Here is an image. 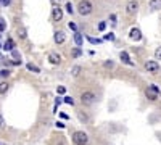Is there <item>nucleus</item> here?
I'll use <instances>...</instances> for the list:
<instances>
[{"label": "nucleus", "instance_id": "nucleus-35", "mask_svg": "<svg viewBox=\"0 0 161 145\" xmlns=\"http://www.w3.org/2000/svg\"><path fill=\"white\" fill-rule=\"evenodd\" d=\"M11 64H21V60H13Z\"/></svg>", "mask_w": 161, "mask_h": 145}, {"label": "nucleus", "instance_id": "nucleus-11", "mask_svg": "<svg viewBox=\"0 0 161 145\" xmlns=\"http://www.w3.org/2000/svg\"><path fill=\"white\" fill-rule=\"evenodd\" d=\"M145 95H147V98H148V100H152V102H155V100H158V94H156V92H153L152 89H148V87H147V90H145Z\"/></svg>", "mask_w": 161, "mask_h": 145}, {"label": "nucleus", "instance_id": "nucleus-13", "mask_svg": "<svg viewBox=\"0 0 161 145\" xmlns=\"http://www.w3.org/2000/svg\"><path fill=\"white\" fill-rule=\"evenodd\" d=\"M82 41H84V39H82V34H80L79 31H76V32H74V42H76V45L80 47V45H82Z\"/></svg>", "mask_w": 161, "mask_h": 145}, {"label": "nucleus", "instance_id": "nucleus-6", "mask_svg": "<svg viewBox=\"0 0 161 145\" xmlns=\"http://www.w3.org/2000/svg\"><path fill=\"white\" fill-rule=\"evenodd\" d=\"M129 39H130V41H134V42H140L142 41V31L139 28H132L129 31Z\"/></svg>", "mask_w": 161, "mask_h": 145}, {"label": "nucleus", "instance_id": "nucleus-12", "mask_svg": "<svg viewBox=\"0 0 161 145\" xmlns=\"http://www.w3.org/2000/svg\"><path fill=\"white\" fill-rule=\"evenodd\" d=\"M5 52H11V50H15V42H13V39H7V42L3 44L2 47Z\"/></svg>", "mask_w": 161, "mask_h": 145}, {"label": "nucleus", "instance_id": "nucleus-27", "mask_svg": "<svg viewBox=\"0 0 161 145\" xmlns=\"http://www.w3.org/2000/svg\"><path fill=\"white\" fill-rule=\"evenodd\" d=\"M105 28H106V23H105V21L98 23V31H105Z\"/></svg>", "mask_w": 161, "mask_h": 145}, {"label": "nucleus", "instance_id": "nucleus-37", "mask_svg": "<svg viewBox=\"0 0 161 145\" xmlns=\"http://www.w3.org/2000/svg\"><path fill=\"white\" fill-rule=\"evenodd\" d=\"M0 145H2V143H0Z\"/></svg>", "mask_w": 161, "mask_h": 145}, {"label": "nucleus", "instance_id": "nucleus-16", "mask_svg": "<svg viewBox=\"0 0 161 145\" xmlns=\"http://www.w3.org/2000/svg\"><path fill=\"white\" fill-rule=\"evenodd\" d=\"M26 68H28L29 71H32V73H36V74H39V73H40V68H39V66H36L34 63H28V64H26Z\"/></svg>", "mask_w": 161, "mask_h": 145}, {"label": "nucleus", "instance_id": "nucleus-4", "mask_svg": "<svg viewBox=\"0 0 161 145\" xmlns=\"http://www.w3.org/2000/svg\"><path fill=\"white\" fill-rule=\"evenodd\" d=\"M145 70L152 73V74H156L159 71V63L155 61V60H148V61H145Z\"/></svg>", "mask_w": 161, "mask_h": 145}, {"label": "nucleus", "instance_id": "nucleus-10", "mask_svg": "<svg viewBox=\"0 0 161 145\" xmlns=\"http://www.w3.org/2000/svg\"><path fill=\"white\" fill-rule=\"evenodd\" d=\"M121 60H123V63H126L127 64V66H134V61L130 60V57H129V53H127V52H121Z\"/></svg>", "mask_w": 161, "mask_h": 145}, {"label": "nucleus", "instance_id": "nucleus-15", "mask_svg": "<svg viewBox=\"0 0 161 145\" xmlns=\"http://www.w3.org/2000/svg\"><path fill=\"white\" fill-rule=\"evenodd\" d=\"M148 5L152 10H161V0H150Z\"/></svg>", "mask_w": 161, "mask_h": 145}, {"label": "nucleus", "instance_id": "nucleus-34", "mask_svg": "<svg viewBox=\"0 0 161 145\" xmlns=\"http://www.w3.org/2000/svg\"><path fill=\"white\" fill-rule=\"evenodd\" d=\"M57 127H60V129H64V124H63L61 121H58V123H57Z\"/></svg>", "mask_w": 161, "mask_h": 145}, {"label": "nucleus", "instance_id": "nucleus-3", "mask_svg": "<svg viewBox=\"0 0 161 145\" xmlns=\"http://www.w3.org/2000/svg\"><path fill=\"white\" fill-rule=\"evenodd\" d=\"M73 142H74V145H87L89 136L84 132V131H76V132L73 134Z\"/></svg>", "mask_w": 161, "mask_h": 145}, {"label": "nucleus", "instance_id": "nucleus-8", "mask_svg": "<svg viewBox=\"0 0 161 145\" xmlns=\"http://www.w3.org/2000/svg\"><path fill=\"white\" fill-rule=\"evenodd\" d=\"M53 41H55V44H64L66 41V36L63 31H55L53 32Z\"/></svg>", "mask_w": 161, "mask_h": 145}, {"label": "nucleus", "instance_id": "nucleus-21", "mask_svg": "<svg viewBox=\"0 0 161 145\" xmlns=\"http://www.w3.org/2000/svg\"><path fill=\"white\" fill-rule=\"evenodd\" d=\"M10 74H11V71H10V70H7V68L0 70V76H2V77H8Z\"/></svg>", "mask_w": 161, "mask_h": 145}, {"label": "nucleus", "instance_id": "nucleus-31", "mask_svg": "<svg viewBox=\"0 0 161 145\" xmlns=\"http://www.w3.org/2000/svg\"><path fill=\"white\" fill-rule=\"evenodd\" d=\"M5 28H7V24L3 23V20H0V32H2V31H5Z\"/></svg>", "mask_w": 161, "mask_h": 145}, {"label": "nucleus", "instance_id": "nucleus-9", "mask_svg": "<svg viewBox=\"0 0 161 145\" xmlns=\"http://www.w3.org/2000/svg\"><path fill=\"white\" fill-rule=\"evenodd\" d=\"M48 61L52 64H60L61 63V55L57 53V52H50V53H48Z\"/></svg>", "mask_w": 161, "mask_h": 145}, {"label": "nucleus", "instance_id": "nucleus-24", "mask_svg": "<svg viewBox=\"0 0 161 145\" xmlns=\"http://www.w3.org/2000/svg\"><path fill=\"white\" fill-rule=\"evenodd\" d=\"M68 28H69V29H73L74 32L77 31V26H76V23H73V21H69V23H68Z\"/></svg>", "mask_w": 161, "mask_h": 145}, {"label": "nucleus", "instance_id": "nucleus-26", "mask_svg": "<svg viewBox=\"0 0 161 145\" xmlns=\"http://www.w3.org/2000/svg\"><path fill=\"white\" fill-rule=\"evenodd\" d=\"M63 102H64V103H68V105H74V100H73L71 97H64Z\"/></svg>", "mask_w": 161, "mask_h": 145}, {"label": "nucleus", "instance_id": "nucleus-28", "mask_svg": "<svg viewBox=\"0 0 161 145\" xmlns=\"http://www.w3.org/2000/svg\"><path fill=\"white\" fill-rule=\"evenodd\" d=\"M87 39H89V41H90L92 44H100V42H102L100 39H93V37H87Z\"/></svg>", "mask_w": 161, "mask_h": 145}, {"label": "nucleus", "instance_id": "nucleus-14", "mask_svg": "<svg viewBox=\"0 0 161 145\" xmlns=\"http://www.w3.org/2000/svg\"><path fill=\"white\" fill-rule=\"evenodd\" d=\"M80 73H82V68H80L79 64H76V66L71 68V76H73V77H79Z\"/></svg>", "mask_w": 161, "mask_h": 145}, {"label": "nucleus", "instance_id": "nucleus-33", "mask_svg": "<svg viewBox=\"0 0 161 145\" xmlns=\"http://www.w3.org/2000/svg\"><path fill=\"white\" fill-rule=\"evenodd\" d=\"M79 120H80V121H87V116L82 114V113H79Z\"/></svg>", "mask_w": 161, "mask_h": 145}, {"label": "nucleus", "instance_id": "nucleus-7", "mask_svg": "<svg viewBox=\"0 0 161 145\" xmlns=\"http://www.w3.org/2000/svg\"><path fill=\"white\" fill-rule=\"evenodd\" d=\"M52 20L53 21H61L63 20V8L61 7H53V10H52Z\"/></svg>", "mask_w": 161, "mask_h": 145}, {"label": "nucleus", "instance_id": "nucleus-22", "mask_svg": "<svg viewBox=\"0 0 161 145\" xmlns=\"http://www.w3.org/2000/svg\"><path fill=\"white\" fill-rule=\"evenodd\" d=\"M148 89H152L153 92H156V94H158V95L161 94V90L158 89V86H156V84H150V86H148Z\"/></svg>", "mask_w": 161, "mask_h": 145}, {"label": "nucleus", "instance_id": "nucleus-36", "mask_svg": "<svg viewBox=\"0 0 161 145\" xmlns=\"http://www.w3.org/2000/svg\"><path fill=\"white\" fill-rule=\"evenodd\" d=\"M2 126H3V116L0 114V127H2Z\"/></svg>", "mask_w": 161, "mask_h": 145}, {"label": "nucleus", "instance_id": "nucleus-2", "mask_svg": "<svg viewBox=\"0 0 161 145\" xmlns=\"http://www.w3.org/2000/svg\"><path fill=\"white\" fill-rule=\"evenodd\" d=\"M80 102H82V105L89 107V105H93L97 102V95L93 94V92H90V90H86V92L80 94Z\"/></svg>", "mask_w": 161, "mask_h": 145}, {"label": "nucleus", "instance_id": "nucleus-30", "mask_svg": "<svg viewBox=\"0 0 161 145\" xmlns=\"http://www.w3.org/2000/svg\"><path fill=\"white\" fill-rule=\"evenodd\" d=\"M11 3V0H0V5H3V7H8Z\"/></svg>", "mask_w": 161, "mask_h": 145}, {"label": "nucleus", "instance_id": "nucleus-5", "mask_svg": "<svg viewBox=\"0 0 161 145\" xmlns=\"http://www.w3.org/2000/svg\"><path fill=\"white\" fill-rule=\"evenodd\" d=\"M137 10H139V0H130V2L126 5V13H127L129 16L136 15Z\"/></svg>", "mask_w": 161, "mask_h": 145}, {"label": "nucleus", "instance_id": "nucleus-29", "mask_svg": "<svg viewBox=\"0 0 161 145\" xmlns=\"http://www.w3.org/2000/svg\"><path fill=\"white\" fill-rule=\"evenodd\" d=\"M114 66V63L110 60V61H105V68H113Z\"/></svg>", "mask_w": 161, "mask_h": 145}, {"label": "nucleus", "instance_id": "nucleus-19", "mask_svg": "<svg viewBox=\"0 0 161 145\" xmlns=\"http://www.w3.org/2000/svg\"><path fill=\"white\" fill-rule=\"evenodd\" d=\"M64 8H66V11H68L69 15H73V13H74V7H73V3H71V2H66Z\"/></svg>", "mask_w": 161, "mask_h": 145}, {"label": "nucleus", "instance_id": "nucleus-25", "mask_svg": "<svg viewBox=\"0 0 161 145\" xmlns=\"http://www.w3.org/2000/svg\"><path fill=\"white\" fill-rule=\"evenodd\" d=\"M114 39H116V37H114L113 32H110V34H106V36H105V41H114Z\"/></svg>", "mask_w": 161, "mask_h": 145}, {"label": "nucleus", "instance_id": "nucleus-23", "mask_svg": "<svg viewBox=\"0 0 161 145\" xmlns=\"http://www.w3.org/2000/svg\"><path fill=\"white\" fill-rule=\"evenodd\" d=\"M155 58H156V60H161V47H158V48L155 50Z\"/></svg>", "mask_w": 161, "mask_h": 145}, {"label": "nucleus", "instance_id": "nucleus-17", "mask_svg": "<svg viewBox=\"0 0 161 145\" xmlns=\"http://www.w3.org/2000/svg\"><path fill=\"white\" fill-rule=\"evenodd\" d=\"M8 82L7 81H3V82H0V95H3V94H7L8 92Z\"/></svg>", "mask_w": 161, "mask_h": 145}, {"label": "nucleus", "instance_id": "nucleus-1", "mask_svg": "<svg viewBox=\"0 0 161 145\" xmlns=\"http://www.w3.org/2000/svg\"><path fill=\"white\" fill-rule=\"evenodd\" d=\"M93 11V5L90 0H80V2L77 3V13L82 16H89L90 13Z\"/></svg>", "mask_w": 161, "mask_h": 145}, {"label": "nucleus", "instance_id": "nucleus-20", "mask_svg": "<svg viewBox=\"0 0 161 145\" xmlns=\"http://www.w3.org/2000/svg\"><path fill=\"white\" fill-rule=\"evenodd\" d=\"M18 36H19V39H26L28 37V32H26L24 28H21V29H18Z\"/></svg>", "mask_w": 161, "mask_h": 145}, {"label": "nucleus", "instance_id": "nucleus-18", "mask_svg": "<svg viewBox=\"0 0 161 145\" xmlns=\"http://www.w3.org/2000/svg\"><path fill=\"white\" fill-rule=\"evenodd\" d=\"M80 55H82V50H80V47L73 48V52H71V57H73V58H77V57H80Z\"/></svg>", "mask_w": 161, "mask_h": 145}, {"label": "nucleus", "instance_id": "nucleus-32", "mask_svg": "<svg viewBox=\"0 0 161 145\" xmlns=\"http://www.w3.org/2000/svg\"><path fill=\"white\" fill-rule=\"evenodd\" d=\"M57 92H58V94H64V92H66V89H64L63 86H60V87H57Z\"/></svg>", "mask_w": 161, "mask_h": 145}]
</instances>
